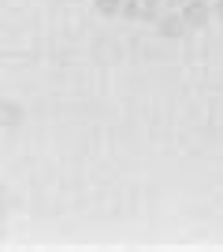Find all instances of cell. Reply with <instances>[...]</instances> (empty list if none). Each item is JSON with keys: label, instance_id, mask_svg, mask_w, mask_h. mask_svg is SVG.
<instances>
[{"label": "cell", "instance_id": "6da1fadb", "mask_svg": "<svg viewBox=\"0 0 223 252\" xmlns=\"http://www.w3.org/2000/svg\"><path fill=\"white\" fill-rule=\"evenodd\" d=\"M183 19H186V26L190 30H201V26H208L216 19V11H212V4L208 0H183Z\"/></svg>", "mask_w": 223, "mask_h": 252}, {"label": "cell", "instance_id": "7a4b0ae2", "mask_svg": "<svg viewBox=\"0 0 223 252\" xmlns=\"http://www.w3.org/2000/svg\"><path fill=\"white\" fill-rule=\"evenodd\" d=\"M186 30H190V26H186L183 11H164V15L156 19V33H160V37H167V41H175V37H183Z\"/></svg>", "mask_w": 223, "mask_h": 252}, {"label": "cell", "instance_id": "3957f363", "mask_svg": "<svg viewBox=\"0 0 223 252\" xmlns=\"http://www.w3.org/2000/svg\"><path fill=\"white\" fill-rule=\"evenodd\" d=\"M97 4V11H101V15H123V0H93Z\"/></svg>", "mask_w": 223, "mask_h": 252}, {"label": "cell", "instance_id": "277c9868", "mask_svg": "<svg viewBox=\"0 0 223 252\" xmlns=\"http://www.w3.org/2000/svg\"><path fill=\"white\" fill-rule=\"evenodd\" d=\"M123 15L142 19V15H145V0H123Z\"/></svg>", "mask_w": 223, "mask_h": 252}, {"label": "cell", "instance_id": "5b68a950", "mask_svg": "<svg viewBox=\"0 0 223 252\" xmlns=\"http://www.w3.org/2000/svg\"><path fill=\"white\" fill-rule=\"evenodd\" d=\"M212 11H216V23H223V0H216V4H212Z\"/></svg>", "mask_w": 223, "mask_h": 252}]
</instances>
